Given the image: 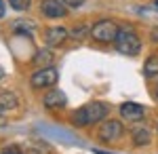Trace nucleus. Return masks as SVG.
I'll return each mask as SVG.
<instances>
[{"instance_id":"nucleus-1","label":"nucleus","mask_w":158,"mask_h":154,"mask_svg":"<svg viewBox=\"0 0 158 154\" xmlns=\"http://www.w3.org/2000/svg\"><path fill=\"white\" fill-rule=\"evenodd\" d=\"M110 114V106L103 101H91L86 106L78 108L72 114V125L74 127H89V125H97L101 120H106Z\"/></svg>"},{"instance_id":"nucleus-2","label":"nucleus","mask_w":158,"mask_h":154,"mask_svg":"<svg viewBox=\"0 0 158 154\" xmlns=\"http://www.w3.org/2000/svg\"><path fill=\"white\" fill-rule=\"evenodd\" d=\"M112 45L116 47V51H118L120 55L135 57V55L141 53V38H139V34L135 32L131 25H122V28H118V34H116V38H114Z\"/></svg>"},{"instance_id":"nucleus-3","label":"nucleus","mask_w":158,"mask_h":154,"mask_svg":"<svg viewBox=\"0 0 158 154\" xmlns=\"http://www.w3.org/2000/svg\"><path fill=\"white\" fill-rule=\"evenodd\" d=\"M116 34H118V25L114 24L112 19H101L97 24H93L91 30H89V36H91L95 42H101V45L114 42Z\"/></svg>"},{"instance_id":"nucleus-4","label":"nucleus","mask_w":158,"mask_h":154,"mask_svg":"<svg viewBox=\"0 0 158 154\" xmlns=\"http://www.w3.org/2000/svg\"><path fill=\"white\" fill-rule=\"evenodd\" d=\"M59 80V70L57 68H36V72H32V76H30V84H32V89H49L53 84H57Z\"/></svg>"},{"instance_id":"nucleus-5","label":"nucleus","mask_w":158,"mask_h":154,"mask_svg":"<svg viewBox=\"0 0 158 154\" xmlns=\"http://www.w3.org/2000/svg\"><path fill=\"white\" fill-rule=\"evenodd\" d=\"M122 131H124V127H122L120 120L108 118V120H101V127H99V131H97V137L103 143H108V142L118 139V137L122 135Z\"/></svg>"},{"instance_id":"nucleus-6","label":"nucleus","mask_w":158,"mask_h":154,"mask_svg":"<svg viewBox=\"0 0 158 154\" xmlns=\"http://www.w3.org/2000/svg\"><path fill=\"white\" fill-rule=\"evenodd\" d=\"M40 11L49 19H61L68 15V6L63 4V0H42L40 2Z\"/></svg>"},{"instance_id":"nucleus-7","label":"nucleus","mask_w":158,"mask_h":154,"mask_svg":"<svg viewBox=\"0 0 158 154\" xmlns=\"http://www.w3.org/2000/svg\"><path fill=\"white\" fill-rule=\"evenodd\" d=\"M68 36H70V32H68L63 25H51L49 30L44 32V42H47V47H49V49L61 47V45L68 40Z\"/></svg>"},{"instance_id":"nucleus-8","label":"nucleus","mask_w":158,"mask_h":154,"mask_svg":"<svg viewBox=\"0 0 158 154\" xmlns=\"http://www.w3.org/2000/svg\"><path fill=\"white\" fill-rule=\"evenodd\" d=\"M118 112H120V116L124 120H131V122H137V120H141L146 116V108L139 106V104H135V101H127V104H122L118 108Z\"/></svg>"},{"instance_id":"nucleus-9","label":"nucleus","mask_w":158,"mask_h":154,"mask_svg":"<svg viewBox=\"0 0 158 154\" xmlns=\"http://www.w3.org/2000/svg\"><path fill=\"white\" fill-rule=\"evenodd\" d=\"M65 104H68V97H65V93L59 91V89H51L49 93H44V97H42V106L47 108V110L65 108Z\"/></svg>"},{"instance_id":"nucleus-10","label":"nucleus","mask_w":158,"mask_h":154,"mask_svg":"<svg viewBox=\"0 0 158 154\" xmlns=\"http://www.w3.org/2000/svg\"><path fill=\"white\" fill-rule=\"evenodd\" d=\"M131 139H133L135 146H150L152 143V133H150V129L148 127H143V125H137V127H133L131 129Z\"/></svg>"},{"instance_id":"nucleus-11","label":"nucleus","mask_w":158,"mask_h":154,"mask_svg":"<svg viewBox=\"0 0 158 154\" xmlns=\"http://www.w3.org/2000/svg\"><path fill=\"white\" fill-rule=\"evenodd\" d=\"M19 106V99H17V95L13 93V91H0V112L2 114H6V112H13V110H17Z\"/></svg>"},{"instance_id":"nucleus-12","label":"nucleus","mask_w":158,"mask_h":154,"mask_svg":"<svg viewBox=\"0 0 158 154\" xmlns=\"http://www.w3.org/2000/svg\"><path fill=\"white\" fill-rule=\"evenodd\" d=\"M53 61H55V55H53L51 49H42V51H38L36 55H34V63H36V68H51Z\"/></svg>"},{"instance_id":"nucleus-13","label":"nucleus","mask_w":158,"mask_h":154,"mask_svg":"<svg viewBox=\"0 0 158 154\" xmlns=\"http://www.w3.org/2000/svg\"><path fill=\"white\" fill-rule=\"evenodd\" d=\"M143 76L146 78H158V55H150L143 61Z\"/></svg>"},{"instance_id":"nucleus-14","label":"nucleus","mask_w":158,"mask_h":154,"mask_svg":"<svg viewBox=\"0 0 158 154\" xmlns=\"http://www.w3.org/2000/svg\"><path fill=\"white\" fill-rule=\"evenodd\" d=\"M34 30H36L34 21H13V32H17V34L30 36L32 32H34Z\"/></svg>"},{"instance_id":"nucleus-15","label":"nucleus","mask_w":158,"mask_h":154,"mask_svg":"<svg viewBox=\"0 0 158 154\" xmlns=\"http://www.w3.org/2000/svg\"><path fill=\"white\" fill-rule=\"evenodd\" d=\"M9 4H11V9H15L17 13H25V11H30L32 0H9Z\"/></svg>"},{"instance_id":"nucleus-16","label":"nucleus","mask_w":158,"mask_h":154,"mask_svg":"<svg viewBox=\"0 0 158 154\" xmlns=\"http://www.w3.org/2000/svg\"><path fill=\"white\" fill-rule=\"evenodd\" d=\"M0 154H23V150L19 146H6V148L0 150Z\"/></svg>"},{"instance_id":"nucleus-17","label":"nucleus","mask_w":158,"mask_h":154,"mask_svg":"<svg viewBox=\"0 0 158 154\" xmlns=\"http://www.w3.org/2000/svg\"><path fill=\"white\" fill-rule=\"evenodd\" d=\"M63 4H65L68 9H78V6L85 4V0H63Z\"/></svg>"},{"instance_id":"nucleus-18","label":"nucleus","mask_w":158,"mask_h":154,"mask_svg":"<svg viewBox=\"0 0 158 154\" xmlns=\"http://www.w3.org/2000/svg\"><path fill=\"white\" fill-rule=\"evenodd\" d=\"M4 13H6V4H4V0H0V19L4 17Z\"/></svg>"},{"instance_id":"nucleus-19","label":"nucleus","mask_w":158,"mask_h":154,"mask_svg":"<svg viewBox=\"0 0 158 154\" xmlns=\"http://www.w3.org/2000/svg\"><path fill=\"white\" fill-rule=\"evenodd\" d=\"M4 125H6V116H4V114H2V112H0V129H2V127H4Z\"/></svg>"},{"instance_id":"nucleus-20","label":"nucleus","mask_w":158,"mask_h":154,"mask_svg":"<svg viewBox=\"0 0 158 154\" xmlns=\"http://www.w3.org/2000/svg\"><path fill=\"white\" fill-rule=\"evenodd\" d=\"M152 40L158 42V30H152Z\"/></svg>"},{"instance_id":"nucleus-21","label":"nucleus","mask_w":158,"mask_h":154,"mask_svg":"<svg viewBox=\"0 0 158 154\" xmlns=\"http://www.w3.org/2000/svg\"><path fill=\"white\" fill-rule=\"evenodd\" d=\"M154 97H156V101H158V83H156V87H154Z\"/></svg>"},{"instance_id":"nucleus-22","label":"nucleus","mask_w":158,"mask_h":154,"mask_svg":"<svg viewBox=\"0 0 158 154\" xmlns=\"http://www.w3.org/2000/svg\"><path fill=\"white\" fill-rule=\"evenodd\" d=\"M95 154H112V152H101V150H93Z\"/></svg>"},{"instance_id":"nucleus-23","label":"nucleus","mask_w":158,"mask_h":154,"mask_svg":"<svg viewBox=\"0 0 158 154\" xmlns=\"http://www.w3.org/2000/svg\"><path fill=\"white\" fill-rule=\"evenodd\" d=\"M2 78H4V70L0 68V80H2Z\"/></svg>"},{"instance_id":"nucleus-24","label":"nucleus","mask_w":158,"mask_h":154,"mask_svg":"<svg viewBox=\"0 0 158 154\" xmlns=\"http://www.w3.org/2000/svg\"><path fill=\"white\" fill-rule=\"evenodd\" d=\"M156 6H158V0H156Z\"/></svg>"}]
</instances>
